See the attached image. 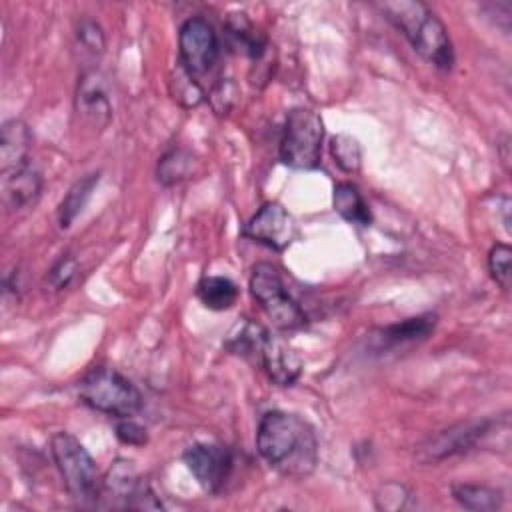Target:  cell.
I'll return each mask as SVG.
<instances>
[{
	"label": "cell",
	"instance_id": "obj_9",
	"mask_svg": "<svg viewBox=\"0 0 512 512\" xmlns=\"http://www.w3.org/2000/svg\"><path fill=\"white\" fill-rule=\"evenodd\" d=\"M182 458L196 482L210 494H218L224 488L234 468L232 450L214 442H196L184 450Z\"/></svg>",
	"mask_w": 512,
	"mask_h": 512
},
{
	"label": "cell",
	"instance_id": "obj_5",
	"mask_svg": "<svg viewBox=\"0 0 512 512\" xmlns=\"http://www.w3.org/2000/svg\"><path fill=\"white\" fill-rule=\"evenodd\" d=\"M324 140L322 118L310 108H292L280 138V160L294 170H314L320 164Z\"/></svg>",
	"mask_w": 512,
	"mask_h": 512
},
{
	"label": "cell",
	"instance_id": "obj_6",
	"mask_svg": "<svg viewBox=\"0 0 512 512\" xmlns=\"http://www.w3.org/2000/svg\"><path fill=\"white\" fill-rule=\"evenodd\" d=\"M250 294L270 322L280 330H296L306 324V314L290 296L282 274L268 262H258L250 274Z\"/></svg>",
	"mask_w": 512,
	"mask_h": 512
},
{
	"label": "cell",
	"instance_id": "obj_20",
	"mask_svg": "<svg viewBox=\"0 0 512 512\" xmlns=\"http://www.w3.org/2000/svg\"><path fill=\"white\" fill-rule=\"evenodd\" d=\"M100 180L98 172L86 174L84 178L76 180L70 190L66 192V196L62 198L60 206H58V224L60 228H70V224L76 220V216L82 212V208L86 206V202L92 196V190L96 188Z\"/></svg>",
	"mask_w": 512,
	"mask_h": 512
},
{
	"label": "cell",
	"instance_id": "obj_22",
	"mask_svg": "<svg viewBox=\"0 0 512 512\" xmlns=\"http://www.w3.org/2000/svg\"><path fill=\"white\" fill-rule=\"evenodd\" d=\"M454 500L466 510L490 512L502 506V494L490 486L482 484H454L452 486Z\"/></svg>",
	"mask_w": 512,
	"mask_h": 512
},
{
	"label": "cell",
	"instance_id": "obj_8",
	"mask_svg": "<svg viewBox=\"0 0 512 512\" xmlns=\"http://www.w3.org/2000/svg\"><path fill=\"white\" fill-rule=\"evenodd\" d=\"M178 50H180V66L196 76L208 72L220 54L218 36L212 24L202 16H192L184 20L178 30Z\"/></svg>",
	"mask_w": 512,
	"mask_h": 512
},
{
	"label": "cell",
	"instance_id": "obj_3",
	"mask_svg": "<svg viewBox=\"0 0 512 512\" xmlns=\"http://www.w3.org/2000/svg\"><path fill=\"white\" fill-rule=\"evenodd\" d=\"M78 398L88 408L116 418H130L142 408L140 390L108 366H94L84 374L78 382Z\"/></svg>",
	"mask_w": 512,
	"mask_h": 512
},
{
	"label": "cell",
	"instance_id": "obj_27",
	"mask_svg": "<svg viewBox=\"0 0 512 512\" xmlns=\"http://www.w3.org/2000/svg\"><path fill=\"white\" fill-rule=\"evenodd\" d=\"M76 258L72 254H62L54 264L52 268L48 270L46 274V284L52 288V290H62L66 288L74 276H76Z\"/></svg>",
	"mask_w": 512,
	"mask_h": 512
},
{
	"label": "cell",
	"instance_id": "obj_26",
	"mask_svg": "<svg viewBox=\"0 0 512 512\" xmlns=\"http://www.w3.org/2000/svg\"><path fill=\"white\" fill-rule=\"evenodd\" d=\"M510 260H512V250L508 244L498 242L488 252V270H490L492 278L496 280V284L506 292L510 290V284H512Z\"/></svg>",
	"mask_w": 512,
	"mask_h": 512
},
{
	"label": "cell",
	"instance_id": "obj_12",
	"mask_svg": "<svg viewBox=\"0 0 512 512\" xmlns=\"http://www.w3.org/2000/svg\"><path fill=\"white\" fill-rule=\"evenodd\" d=\"M256 362L278 386H292L302 374V360L282 338L266 332Z\"/></svg>",
	"mask_w": 512,
	"mask_h": 512
},
{
	"label": "cell",
	"instance_id": "obj_11",
	"mask_svg": "<svg viewBox=\"0 0 512 512\" xmlns=\"http://www.w3.org/2000/svg\"><path fill=\"white\" fill-rule=\"evenodd\" d=\"M242 234L272 250H284L296 236V224L282 204L266 202L246 222Z\"/></svg>",
	"mask_w": 512,
	"mask_h": 512
},
{
	"label": "cell",
	"instance_id": "obj_1",
	"mask_svg": "<svg viewBox=\"0 0 512 512\" xmlns=\"http://www.w3.org/2000/svg\"><path fill=\"white\" fill-rule=\"evenodd\" d=\"M256 448L270 468L288 478H304L318 464L316 432L308 420L292 412H266L258 422Z\"/></svg>",
	"mask_w": 512,
	"mask_h": 512
},
{
	"label": "cell",
	"instance_id": "obj_25",
	"mask_svg": "<svg viewBox=\"0 0 512 512\" xmlns=\"http://www.w3.org/2000/svg\"><path fill=\"white\" fill-rule=\"evenodd\" d=\"M170 92H172V98L186 106V108H192V106H198L204 98V92L202 88L196 84L194 76L188 74L182 66H178L174 78L170 80Z\"/></svg>",
	"mask_w": 512,
	"mask_h": 512
},
{
	"label": "cell",
	"instance_id": "obj_18",
	"mask_svg": "<svg viewBox=\"0 0 512 512\" xmlns=\"http://www.w3.org/2000/svg\"><path fill=\"white\" fill-rule=\"evenodd\" d=\"M332 206L350 224L370 226V222H372V214H370V208H368L362 192L350 182H340L334 186Z\"/></svg>",
	"mask_w": 512,
	"mask_h": 512
},
{
	"label": "cell",
	"instance_id": "obj_30",
	"mask_svg": "<svg viewBox=\"0 0 512 512\" xmlns=\"http://www.w3.org/2000/svg\"><path fill=\"white\" fill-rule=\"evenodd\" d=\"M116 438L128 446H144L148 442L146 428L140 426L138 422H134L132 418H122L116 424Z\"/></svg>",
	"mask_w": 512,
	"mask_h": 512
},
{
	"label": "cell",
	"instance_id": "obj_4",
	"mask_svg": "<svg viewBox=\"0 0 512 512\" xmlns=\"http://www.w3.org/2000/svg\"><path fill=\"white\" fill-rule=\"evenodd\" d=\"M50 452L68 494L78 504H94L102 496V480L88 450L68 432H56L50 440Z\"/></svg>",
	"mask_w": 512,
	"mask_h": 512
},
{
	"label": "cell",
	"instance_id": "obj_29",
	"mask_svg": "<svg viewBox=\"0 0 512 512\" xmlns=\"http://www.w3.org/2000/svg\"><path fill=\"white\" fill-rule=\"evenodd\" d=\"M234 98H236V86H234V82L230 78H222L212 88V92L208 96V100H210V104H212L216 114H226L232 108Z\"/></svg>",
	"mask_w": 512,
	"mask_h": 512
},
{
	"label": "cell",
	"instance_id": "obj_19",
	"mask_svg": "<svg viewBox=\"0 0 512 512\" xmlns=\"http://www.w3.org/2000/svg\"><path fill=\"white\" fill-rule=\"evenodd\" d=\"M198 300L208 310H228L238 300V286L226 276H204L196 286Z\"/></svg>",
	"mask_w": 512,
	"mask_h": 512
},
{
	"label": "cell",
	"instance_id": "obj_21",
	"mask_svg": "<svg viewBox=\"0 0 512 512\" xmlns=\"http://www.w3.org/2000/svg\"><path fill=\"white\" fill-rule=\"evenodd\" d=\"M266 332H268V330H266L264 326H260V324H256V322L244 318V320L238 322V324L234 326V330L228 334L224 346H226L232 354L256 362Z\"/></svg>",
	"mask_w": 512,
	"mask_h": 512
},
{
	"label": "cell",
	"instance_id": "obj_13",
	"mask_svg": "<svg viewBox=\"0 0 512 512\" xmlns=\"http://www.w3.org/2000/svg\"><path fill=\"white\" fill-rule=\"evenodd\" d=\"M0 192L2 204L8 212L28 210L38 202L42 194V174L30 164L2 172Z\"/></svg>",
	"mask_w": 512,
	"mask_h": 512
},
{
	"label": "cell",
	"instance_id": "obj_28",
	"mask_svg": "<svg viewBox=\"0 0 512 512\" xmlns=\"http://www.w3.org/2000/svg\"><path fill=\"white\" fill-rule=\"evenodd\" d=\"M76 36H78L80 46L84 50H88L90 54H102L104 52L106 40H104V32H102L98 22H94L90 18H82L80 24H78Z\"/></svg>",
	"mask_w": 512,
	"mask_h": 512
},
{
	"label": "cell",
	"instance_id": "obj_17",
	"mask_svg": "<svg viewBox=\"0 0 512 512\" xmlns=\"http://www.w3.org/2000/svg\"><path fill=\"white\" fill-rule=\"evenodd\" d=\"M226 30L234 48H242V52H246L254 62H260L264 58L268 42L246 18V14H230L226 20Z\"/></svg>",
	"mask_w": 512,
	"mask_h": 512
},
{
	"label": "cell",
	"instance_id": "obj_15",
	"mask_svg": "<svg viewBox=\"0 0 512 512\" xmlns=\"http://www.w3.org/2000/svg\"><path fill=\"white\" fill-rule=\"evenodd\" d=\"M76 110L92 126L104 128L110 120V102L102 76L96 70H86L80 76L76 90Z\"/></svg>",
	"mask_w": 512,
	"mask_h": 512
},
{
	"label": "cell",
	"instance_id": "obj_7",
	"mask_svg": "<svg viewBox=\"0 0 512 512\" xmlns=\"http://www.w3.org/2000/svg\"><path fill=\"white\" fill-rule=\"evenodd\" d=\"M492 426H494V420H490V418L458 422V424L430 436L426 442H422L416 450V458L422 464H430V462L434 464V462L446 460L450 456L468 452L474 446H478L492 432Z\"/></svg>",
	"mask_w": 512,
	"mask_h": 512
},
{
	"label": "cell",
	"instance_id": "obj_16",
	"mask_svg": "<svg viewBox=\"0 0 512 512\" xmlns=\"http://www.w3.org/2000/svg\"><path fill=\"white\" fill-rule=\"evenodd\" d=\"M32 144L30 128L20 118H10L0 128V172L28 164V150Z\"/></svg>",
	"mask_w": 512,
	"mask_h": 512
},
{
	"label": "cell",
	"instance_id": "obj_23",
	"mask_svg": "<svg viewBox=\"0 0 512 512\" xmlns=\"http://www.w3.org/2000/svg\"><path fill=\"white\" fill-rule=\"evenodd\" d=\"M330 154L338 168L346 174H356L362 164V148L356 138L348 134H336L330 138Z\"/></svg>",
	"mask_w": 512,
	"mask_h": 512
},
{
	"label": "cell",
	"instance_id": "obj_14",
	"mask_svg": "<svg viewBox=\"0 0 512 512\" xmlns=\"http://www.w3.org/2000/svg\"><path fill=\"white\" fill-rule=\"evenodd\" d=\"M436 326V316L434 314H420L414 318H406L394 324H388L380 330H376L370 338L374 348L378 352L382 350H396L408 344H416L424 338L430 336V332Z\"/></svg>",
	"mask_w": 512,
	"mask_h": 512
},
{
	"label": "cell",
	"instance_id": "obj_10",
	"mask_svg": "<svg viewBox=\"0 0 512 512\" xmlns=\"http://www.w3.org/2000/svg\"><path fill=\"white\" fill-rule=\"evenodd\" d=\"M102 496L122 508H162L152 488L138 476L134 462L118 458L102 480Z\"/></svg>",
	"mask_w": 512,
	"mask_h": 512
},
{
	"label": "cell",
	"instance_id": "obj_2",
	"mask_svg": "<svg viewBox=\"0 0 512 512\" xmlns=\"http://www.w3.org/2000/svg\"><path fill=\"white\" fill-rule=\"evenodd\" d=\"M376 8L404 34L412 48L438 70H452L454 48L444 22L418 0H386Z\"/></svg>",
	"mask_w": 512,
	"mask_h": 512
},
{
	"label": "cell",
	"instance_id": "obj_24",
	"mask_svg": "<svg viewBox=\"0 0 512 512\" xmlns=\"http://www.w3.org/2000/svg\"><path fill=\"white\" fill-rule=\"evenodd\" d=\"M190 164H192V158L188 152L184 150H170L166 152L160 162H158V168H156V178L162 186H172L180 180L186 178L188 170H190Z\"/></svg>",
	"mask_w": 512,
	"mask_h": 512
}]
</instances>
